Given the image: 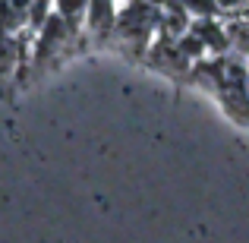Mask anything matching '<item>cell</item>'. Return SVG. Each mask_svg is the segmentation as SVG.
Listing matches in <instances>:
<instances>
[{
	"instance_id": "6da1fadb",
	"label": "cell",
	"mask_w": 249,
	"mask_h": 243,
	"mask_svg": "<svg viewBox=\"0 0 249 243\" xmlns=\"http://www.w3.org/2000/svg\"><path fill=\"white\" fill-rule=\"evenodd\" d=\"M117 10H120L117 0H89V10H85L82 25L98 38V41H104L117 25Z\"/></svg>"
},
{
	"instance_id": "7a4b0ae2",
	"label": "cell",
	"mask_w": 249,
	"mask_h": 243,
	"mask_svg": "<svg viewBox=\"0 0 249 243\" xmlns=\"http://www.w3.org/2000/svg\"><path fill=\"white\" fill-rule=\"evenodd\" d=\"M85 10H89V0H54V13H57V16H63L73 29H79V25H82Z\"/></svg>"
},
{
	"instance_id": "3957f363",
	"label": "cell",
	"mask_w": 249,
	"mask_h": 243,
	"mask_svg": "<svg viewBox=\"0 0 249 243\" xmlns=\"http://www.w3.org/2000/svg\"><path fill=\"white\" fill-rule=\"evenodd\" d=\"M180 6L186 10V16L193 19H218V0H180Z\"/></svg>"
}]
</instances>
